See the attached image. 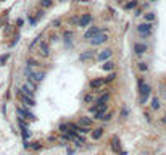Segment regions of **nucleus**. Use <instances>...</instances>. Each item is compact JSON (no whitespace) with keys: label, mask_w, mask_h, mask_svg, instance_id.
<instances>
[{"label":"nucleus","mask_w":166,"mask_h":155,"mask_svg":"<svg viewBox=\"0 0 166 155\" xmlns=\"http://www.w3.org/2000/svg\"><path fill=\"white\" fill-rule=\"evenodd\" d=\"M139 92H140V103H147L148 95H150V92H152V87L144 82L142 86H139Z\"/></svg>","instance_id":"obj_1"},{"label":"nucleus","mask_w":166,"mask_h":155,"mask_svg":"<svg viewBox=\"0 0 166 155\" xmlns=\"http://www.w3.org/2000/svg\"><path fill=\"white\" fill-rule=\"evenodd\" d=\"M21 92H24L26 95H29V97H34V94H36V84L31 81L24 82L23 86H21Z\"/></svg>","instance_id":"obj_2"},{"label":"nucleus","mask_w":166,"mask_h":155,"mask_svg":"<svg viewBox=\"0 0 166 155\" xmlns=\"http://www.w3.org/2000/svg\"><path fill=\"white\" fill-rule=\"evenodd\" d=\"M18 97H20V100L24 105H28V107H34L36 105V102H34V97H29V95H26L24 92H21V89L18 90Z\"/></svg>","instance_id":"obj_3"},{"label":"nucleus","mask_w":166,"mask_h":155,"mask_svg":"<svg viewBox=\"0 0 166 155\" xmlns=\"http://www.w3.org/2000/svg\"><path fill=\"white\" fill-rule=\"evenodd\" d=\"M108 41V36H106L105 33H98L97 36H94L92 39H90V42H92V45H100V44H105V42Z\"/></svg>","instance_id":"obj_4"},{"label":"nucleus","mask_w":166,"mask_h":155,"mask_svg":"<svg viewBox=\"0 0 166 155\" xmlns=\"http://www.w3.org/2000/svg\"><path fill=\"white\" fill-rule=\"evenodd\" d=\"M137 33L142 34V36H148L152 34V24L150 23H142V24L137 26Z\"/></svg>","instance_id":"obj_5"},{"label":"nucleus","mask_w":166,"mask_h":155,"mask_svg":"<svg viewBox=\"0 0 166 155\" xmlns=\"http://www.w3.org/2000/svg\"><path fill=\"white\" fill-rule=\"evenodd\" d=\"M90 21H92V15H89V13H84V15H82V16L79 18V21H77V24L84 28V26H87V24H89Z\"/></svg>","instance_id":"obj_6"},{"label":"nucleus","mask_w":166,"mask_h":155,"mask_svg":"<svg viewBox=\"0 0 166 155\" xmlns=\"http://www.w3.org/2000/svg\"><path fill=\"white\" fill-rule=\"evenodd\" d=\"M100 33V28H97V26H92L90 29H87L84 34V39H92L94 36H97V34Z\"/></svg>","instance_id":"obj_7"},{"label":"nucleus","mask_w":166,"mask_h":155,"mask_svg":"<svg viewBox=\"0 0 166 155\" xmlns=\"http://www.w3.org/2000/svg\"><path fill=\"white\" fill-rule=\"evenodd\" d=\"M145 50H147V44H144V42H137V44L134 45V52L137 53V55H142Z\"/></svg>","instance_id":"obj_8"},{"label":"nucleus","mask_w":166,"mask_h":155,"mask_svg":"<svg viewBox=\"0 0 166 155\" xmlns=\"http://www.w3.org/2000/svg\"><path fill=\"white\" fill-rule=\"evenodd\" d=\"M111 55H113V52H111L110 49H106V50H103L102 53H98V60H100V61H105V60H108Z\"/></svg>","instance_id":"obj_9"},{"label":"nucleus","mask_w":166,"mask_h":155,"mask_svg":"<svg viewBox=\"0 0 166 155\" xmlns=\"http://www.w3.org/2000/svg\"><path fill=\"white\" fill-rule=\"evenodd\" d=\"M111 149H113V152H121V144H119V139L116 136L111 139Z\"/></svg>","instance_id":"obj_10"},{"label":"nucleus","mask_w":166,"mask_h":155,"mask_svg":"<svg viewBox=\"0 0 166 155\" xmlns=\"http://www.w3.org/2000/svg\"><path fill=\"white\" fill-rule=\"evenodd\" d=\"M103 84H105V82H103V79H100V78H98V79H92V81H90V87H92V89H100Z\"/></svg>","instance_id":"obj_11"},{"label":"nucleus","mask_w":166,"mask_h":155,"mask_svg":"<svg viewBox=\"0 0 166 155\" xmlns=\"http://www.w3.org/2000/svg\"><path fill=\"white\" fill-rule=\"evenodd\" d=\"M90 136H92L94 141H97V139H100L102 136H103V129H102V128H97V129H94L92 133H90Z\"/></svg>","instance_id":"obj_12"},{"label":"nucleus","mask_w":166,"mask_h":155,"mask_svg":"<svg viewBox=\"0 0 166 155\" xmlns=\"http://www.w3.org/2000/svg\"><path fill=\"white\" fill-rule=\"evenodd\" d=\"M79 126H92V118H87V116H82L79 118Z\"/></svg>","instance_id":"obj_13"},{"label":"nucleus","mask_w":166,"mask_h":155,"mask_svg":"<svg viewBox=\"0 0 166 155\" xmlns=\"http://www.w3.org/2000/svg\"><path fill=\"white\" fill-rule=\"evenodd\" d=\"M41 52H42V55H45V57L50 53V47H49L47 42H42V44H41Z\"/></svg>","instance_id":"obj_14"},{"label":"nucleus","mask_w":166,"mask_h":155,"mask_svg":"<svg viewBox=\"0 0 166 155\" xmlns=\"http://www.w3.org/2000/svg\"><path fill=\"white\" fill-rule=\"evenodd\" d=\"M108 99H110V94H103L102 97L97 99V105H102V103H106L108 102Z\"/></svg>","instance_id":"obj_15"},{"label":"nucleus","mask_w":166,"mask_h":155,"mask_svg":"<svg viewBox=\"0 0 166 155\" xmlns=\"http://www.w3.org/2000/svg\"><path fill=\"white\" fill-rule=\"evenodd\" d=\"M102 68L105 69V71H113L115 63H113V61H105V65H102Z\"/></svg>","instance_id":"obj_16"},{"label":"nucleus","mask_w":166,"mask_h":155,"mask_svg":"<svg viewBox=\"0 0 166 155\" xmlns=\"http://www.w3.org/2000/svg\"><path fill=\"white\" fill-rule=\"evenodd\" d=\"M94 57V52L92 50H87L85 53H82L81 55V60H89V58H92Z\"/></svg>","instance_id":"obj_17"},{"label":"nucleus","mask_w":166,"mask_h":155,"mask_svg":"<svg viewBox=\"0 0 166 155\" xmlns=\"http://www.w3.org/2000/svg\"><path fill=\"white\" fill-rule=\"evenodd\" d=\"M150 105H152V110H158V108H160V102H158V99L153 97V99H152V103H150Z\"/></svg>","instance_id":"obj_18"},{"label":"nucleus","mask_w":166,"mask_h":155,"mask_svg":"<svg viewBox=\"0 0 166 155\" xmlns=\"http://www.w3.org/2000/svg\"><path fill=\"white\" fill-rule=\"evenodd\" d=\"M58 131H60V133H63V134H66V133H69V126L63 123V124H60V126H58Z\"/></svg>","instance_id":"obj_19"},{"label":"nucleus","mask_w":166,"mask_h":155,"mask_svg":"<svg viewBox=\"0 0 166 155\" xmlns=\"http://www.w3.org/2000/svg\"><path fill=\"white\" fill-rule=\"evenodd\" d=\"M115 78H116V73H111V74H108V76L105 78V79H103V82H106V84H108V82H113L115 81Z\"/></svg>","instance_id":"obj_20"},{"label":"nucleus","mask_w":166,"mask_h":155,"mask_svg":"<svg viewBox=\"0 0 166 155\" xmlns=\"http://www.w3.org/2000/svg\"><path fill=\"white\" fill-rule=\"evenodd\" d=\"M37 65H39V61L37 60H33V58H29L28 60V66H31V68H36Z\"/></svg>","instance_id":"obj_21"},{"label":"nucleus","mask_w":166,"mask_h":155,"mask_svg":"<svg viewBox=\"0 0 166 155\" xmlns=\"http://www.w3.org/2000/svg\"><path fill=\"white\" fill-rule=\"evenodd\" d=\"M8 58H10V53H5V55H2V57H0V65H5Z\"/></svg>","instance_id":"obj_22"},{"label":"nucleus","mask_w":166,"mask_h":155,"mask_svg":"<svg viewBox=\"0 0 166 155\" xmlns=\"http://www.w3.org/2000/svg\"><path fill=\"white\" fill-rule=\"evenodd\" d=\"M41 5L44 8H49V7H52V0H41Z\"/></svg>","instance_id":"obj_23"},{"label":"nucleus","mask_w":166,"mask_h":155,"mask_svg":"<svg viewBox=\"0 0 166 155\" xmlns=\"http://www.w3.org/2000/svg\"><path fill=\"white\" fill-rule=\"evenodd\" d=\"M136 5H137V0H131L129 3L126 5V10H131V8H134Z\"/></svg>","instance_id":"obj_24"},{"label":"nucleus","mask_w":166,"mask_h":155,"mask_svg":"<svg viewBox=\"0 0 166 155\" xmlns=\"http://www.w3.org/2000/svg\"><path fill=\"white\" fill-rule=\"evenodd\" d=\"M145 20H147V21H153V20H155V13H147V15H145Z\"/></svg>","instance_id":"obj_25"},{"label":"nucleus","mask_w":166,"mask_h":155,"mask_svg":"<svg viewBox=\"0 0 166 155\" xmlns=\"http://www.w3.org/2000/svg\"><path fill=\"white\" fill-rule=\"evenodd\" d=\"M110 118H111V113H110V111H108V113H106V111H105V113H103V116H102L100 120H103V121H108Z\"/></svg>","instance_id":"obj_26"},{"label":"nucleus","mask_w":166,"mask_h":155,"mask_svg":"<svg viewBox=\"0 0 166 155\" xmlns=\"http://www.w3.org/2000/svg\"><path fill=\"white\" fill-rule=\"evenodd\" d=\"M92 100H94V99H92V95H90V94H87V95L84 97V102H85V103H90Z\"/></svg>","instance_id":"obj_27"},{"label":"nucleus","mask_w":166,"mask_h":155,"mask_svg":"<svg viewBox=\"0 0 166 155\" xmlns=\"http://www.w3.org/2000/svg\"><path fill=\"white\" fill-rule=\"evenodd\" d=\"M71 36H73V34H71V31H66V33H65V41L69 42V37H71Z\"/></svg>","instance_id":"obj_28"},{"label":"nucleus","mask_w":166,"mask_h":155,"mask_svg":"<svg viewBox=\"0 0 166 155\" xmlns=\"http://www.w3.org/2000/svg\"><path fill=\"white\" fill-rule=\"evenodd\" d=\"M139 69L140 71H147V65L145 63H139Z\"/></svg>","instance_id":"obj_29"},{"label":"nucleus","mask_w":166,"mask_h":155,"mask_svg":"<svg viewBox=\"0 0 166 155\" xmlns=\"http://www.w3.org/2000/svg\"><path fill=\"white\" fill-rule=\"evenodd\" d=\"M31 147H33V149H41V144H39V142H36V144H33V145H31Z\"/></svg>","instance_id":"obj_30"},{"label":"nucleus","mask_w":166,"mask_h":155,"mask_svg":"<svg viewBox=\"0 0 166 155\" xmlns=\"http://www.w3.org/2000/svg\"><path fill=\"white\" fill-rule=\"evenodd\" d=\"M60 26V20H55L53 21V28H58Z\"/></svg>","instance_id":"obj_31"},{"label":"nucleus","mask_w":166,"mask_h":155,"mask_svg":"<svg viewBox=\"0 0 166 155\" xmlns=\"http://www.w3.org/2000/svg\"><path fill=\"white\" fill-rule=\"evenodd\" d=\"M68 155H74V150H73V149H68Z\"/></svg>","instance_id":"obj_32"},{"label":"nucleus","mask_w":166,"mask_h":155,"mask_svg":"<svg viewBox=\"0 0 166 155\" xmlns=\"http://www.w3.org/2000/svg\"><path fill=\"white\" fill-rule=\"evenodd\" d=\"M163 123H165V124H166V115H165V116H163Z\"/></svg>","instance_id":"obj_33"},{"label":"nucleus","mask_w":166,"mask_h":155,"mask_svg":"<svg viewBox=\"0 0 166 155\" xmlns=\"http://www.w3.org/2000/svg\"><path fill=\"white\" fill-rule=\"evenodd\" d=\"M119 155H127V154H126V152H119Z\"/></svg>","instance_id":"obj_34"},{"label":"nucleus","mask_w":166,"mask_h":155,"mask_svg":"<svg viewBox=\"0 0 166 155\" xmlns=\"http://www.w3.org/2000/svg\"><path fill=\"white\" fill-rule=\"evenodd\" d=\"M2 2H3V0H2Z\"/></svg>","instance_id":"obj_35"}]
</instances>
